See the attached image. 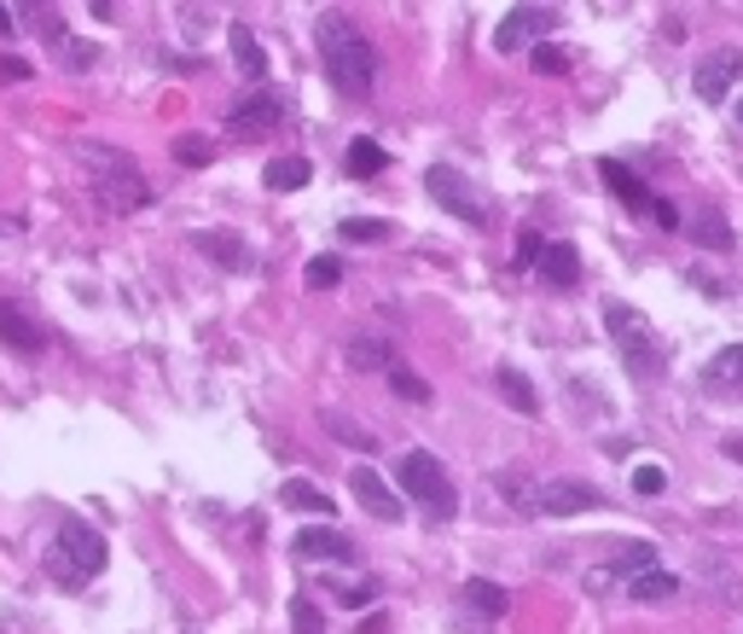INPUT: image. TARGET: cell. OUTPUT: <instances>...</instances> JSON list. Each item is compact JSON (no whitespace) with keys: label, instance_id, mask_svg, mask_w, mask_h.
Here are the masks:
<instances>
[{"label":"cell","instance_id":"obj_1","mask_svg":"<svg viewBox=\"0 0 743 634\" xmlns=\"http://www.w3.org/2000/svg\"><path fill=\"white\" fill-rule=\"evenodd\" d=\"M314 41H319V64H326L331 88L343 99H366L372 82H378V47H372L343 12H319Z\"/></svg>","mask_w":743,"mask_h":634},{"label":"cell","instance_id":"obj_2","mask_svg":"<svg viewBox=\"0 0 743 634\" xmlns=\"http://www.w3.org/2000/svg\"><path fill=\"white\" fill-rule=\"evenodd\" d=\"M105 536H99L93 524H81V519H64L59 524V536L53 547H47V576L59 582L64 594H76V588H88V582L105 571Z\"/></svg>","mask_w":743,"mask_h":634},{"label":"cell","instance_id":"obj_3","mask_svg":"<svg viewBox=\"0 0 743 634\" xmlns=\"http://www.w3.org/2000/svg\"><path fill=\"white\" fill-rule=\"evenodd\" d=\"M604 326H610L621 361H628V378L656 385V378L668 373V349H663V338L651 332V321L639 309H628V303H616V297H610V303H604Z\"/></svg>","mask_w":743,"mask_h":634},{"label":"cell","instance_id":"obj_4","mask_svg":"<svg viewBox=\"0 0 743 634\" xmlns=\"http://www.w3.org/2000/svg\"><path fill=\"white\" fill-rule=\"evenodd\" d=\"M395 477H401V495L413 500L425 519L436 524H448V519H459V489H453V477H448V465L430 455V448H407L395 465Z\"/></svg>","mask_w":743,"mask_h":634},{"label":"cell","instance_id":"obj_5","mask_svg":"<svg viewBox=\"0 0 743 634\" xmlns=\"http://www.w3.org/2000/svg\"><path fill=\"white\" fill-rule=\"evenodd\" d=\"M81 163L93 170V198L105 204L111 215H128V210H146L151 204V187H146V175H140V163L123 158V152H111V146H81Z\"/></svg>","mask_w":743,"mask_h":634},{"label":"cell","instance_id":"obj_6","mask_svg":"<svg viewBox=\"0 0 743 634\" xmlns=\"http://www.w3.org/2000/svg\"><path fill=\"white\" fill-rule=\"evenodd\" d=\"M425 187H430V198L442 204L448 215H459V222H470V227H482L488 222V204L477 192H470V181L459 175V170H448V163H430L425 170Z\"/></svg>","mask_w":743,"mask_h":634},{"label":"cell","instance_id":"obj_7","mask_svg":"<svg viewBox=\"0 0 743 634\" xmlns=\"http://www.w3.org/2000/svg\"><path fill=\"white\" fill-rule=\"evenodd\" d=\"M593 507H604V495L576 477L534 483V500H529V512H540V519H576V512H593Z\"/></svg>","mask_w":743,"mask_h":634},{"label":"cell","instance_id":"obj_8","mask_svg":"<svg viewBox=\"0 0 743 634\" xmlns=\"http://www.w3.org/2000/svg\"><path fill=\"white\" fill-rule=\"evenodd\" d=\"M552 29H557L552 7H517V12H505L500 29H494V53H534L540 36H552Z\"/></svg>","mask_w":743,"mask_h":634},{"label":"cell","instance_id":"obj_9","mask_svg":"<svg viewBox=\"0 0 743 634\" xmlns=\"http://www.w3.org/2000/svg\"><path fill=\"white\" fill-rule=\"evenodd\" d=\"M738 76H743V53H738V47H715V53L697 59V71H691V88H697V99H708V105H720V99L732 94Z\"/></svg>","mask_w":743,"mask_h":634},{"label":"cell","instance_id":"obj_10","mask_svg":"<svg viewBox=\"0 0 743 634\" xmlns=\"http://www.w3.org/2000/svg\"><path fill=\"white\" fill-rule=\"evenodd\" d=\"M285 116H291V105H285L279 94H250V99H239V105L227 111V128L232 135H267V128H279Z\"/></svg>","mask_w":743,"mask_h":634},{"label":"cell","instance_id":"obj_11","mask_svg":"<svg viewBox=\"0 0 743 634\" xmlns=\"http://www.w3.org/2000/svg\"><path fill=\"white\" fill-rule=\"evenodd\" d=\"M349 489H354V500H361V507L372 512V519L401 524V495H395V489H390V483H383L378 472H372V465H354V472H349Z\"/></svg>","mask_w":743,"mask_h":634},{"label":"cell","instance_id":"obj_12","mask_svg":"<svg viewBox=\"0 0 743 634\" xmlns=\"http://www.w3.org/2000/svg\"><path fill=\"white\" fill-rule=\"evenodd\" d=\"M297 554L302 559H326V564H354V542L343 536V530H331V524H308V530H297Z\"/></svg>","mask_w":743,"mask_h":634},{"label":"cell","instance_id":"obj_13","mask_svg":"<svg viewBox=\"0 0 743 634\" xmlns=\"http://www.w3.org/2000/svg\"><path fill=\"white\" fill-rule=\"evenodd\" d=\"M708 396H726V402H743V344H726L715 361L703 366Z\"/></svg>","mask_w":743,"mask_h":634},{"label":"cell","instance_id":"obj_14","mask_svg":"<svg viewBox=\"0 0 743 634\" xmlns=\"http://www.w3.org/2000/svg\"><path fill=\"white\" fill-rule=\"evenodd\" d=\"M0 344L18 349V356H41V349H47V326H36L18 303H0Z\"/></svg>","mask_w":743,"mask_h":634},{"label":"cell","instance_id":"obj_15","mask_svg":"<svg viewBox=\"0 0 743 634\" xmlns=\"http://www.w3.org/2000/svg\"><path fill=\"white\" fill-rule=\"evenodd\" d=\"M599 175H604V187H610L628 210H651V204H656V192H651L645 181H639L621 158H604V163H599Z\"/></svg>","mask_w":743,"mask_h":634},{"label":"cell","instance_id":"obj_16","mask_svg":"<svg viewBox=\"0 0 743 634\" xmlns=\"http://www.w3.org/2000/svg\"><path fill=\"white\" fill-rule=\"evenodd\" d=\"M343 356H349V366H361V373H390V366H395V344L378 338V332H354V338L343 344Z\"/></svg>","mask_w":743,"mask_h":634},{"label":"cell","instance_id":"obj_17","mask_svg":"<svg viewBox=\"0 0 743 634\" xmlns=\"http://www.w3.org/2000/svg\"><path fill=\"white\" fill-rule=\"evenodd\" d=\"M192 245L198 250H204V257L215 262V269H250V262H256V257H250V245L239 239V233H192Z\"/></svg>","mask_w":743,"mask_h":634},{"label":"cell","instance_id":"obj_18","mask_svg":"<svg viewBox=\"0 0 743 634\" xmlns=\"http://www.w3.org/2000/svg\"><path fill=\"white\" fill-rule=\"evenodd\" d=\"M540 279H546L552 291H569L581 279V257H576V245H564V239H552L546 245V257H540Z\"/></svg>","mask_w":743,"mask_h":634},{"label":"cell","instance_id":"obj_19","mask_svg":"<svg viewBox=\"0 0 743 634\" xmlns=\"http://www.w3.org/2000/svg\"><path fill=\"white\" fill-rule=\"evenodd\" d=\"M459 606H465V611H477V617H488V623H494V617H505V611H512V594H505L500 582H482V576H470L465 588H459Z\"/></svg>","mask_w":743,"mask_h":634},{"label":"cell","instance_id":"obj_20","mask_svg":"<svg viewBox=\"0 0 743 634\" xmlns=\"http://www.w3.org/2000/svg\"><path fill=\"white\" fill-rule=\"evenodd\" d=\"M343 170H349V175H361V181H366V175H383V170H390V152H383V146L372 140V135H354V140H349Z\"/></svg>","mask_w":743,"mask_h":634},{"label":"cell","instance_id":"obj_21","mask_svg":"<svg viewBox=\"0 0 743 634\" xmlns=\"http://www.w3.org/2000/svg\"><path fill=\"white\" fill-rule=\"evenodd\" d=\"M262 181H267L274 192H297V187H308V181H314V163H308V158H274V163L262 170Z\"/></svg>","mask_w":743,"mask_h":634},{"label":"cell","instance_id":"obj_22","mask_svg":"<svg viewBox=\"0 0 743 634\" xmlns=\"http://www.w3.org/2000/svg\"><path fill=\"white\" fill-rule=\"evenodd\" d=\"M673 594H680V576H673V571H663V564L628 582V599H639V606H656V599H673Z\"/></svg>","mask_w":743,"mask_h":634},{"label":"cell","instance_id":"obj_23","mask_svg":"<svg viewBox=\"0 0 743 634\" xmlns=\"http://www.w3.org/2000/svg\"><path fill=\"white\" fill-rule=\"evenodd\" d=\"M227 41H232V53H239V71H244L250 82H262V76H267V53H262V41L250 36L244 24H232V29H227Z\"/></svg>","mask_w":743,"mask_h":634},{"label":"cell","instance_id":"obj_24","mask_svg":"<svg viewBox=\"0 0 743 634\" xmlns=\"http://www.w3.org/2000/svg\"><path fill=\"white\" fill-rule=\"evenodd\" d=\"M279 500H285V507H297V512H314V519H331V495H326V489H314V483H302V477L285 483Z\"/></svg>","mask_w":743,"mask_h":634},{"label":"cell","instance_id":"obj_25","mask_svg":"<svg viewBox=\"0 0 743 634\" xmlns=\"http://www.w3.org/2000/svg\"><path fill=\"white\" fill-rule=\"evenodd\" d=\"M691 239H697L703 250H732V245H738L732 227H726V215H715V210H697V215H691Z\"/></svg>","mask_w":743,"mask_h":634},{"label":"cell","instance_id":"obj_26","mask_svg":"<svg viewBox=\"0 0 743 634\" xmlns=\"http://www.w3.org/2000/svg\"><path fill=\"white\" fill-rule=\"evenodd\" d=\"M494 385H500V396H505V402H512L517 413H540V396H534V385L517 373V366H500Z\"/></svg>","mask_w":743,"mask_h":634},{"label":"cell","instance_id":"obj_27","mask_svg":"<svg viewBox=\"0 0 743 634\" xmlns=\"http://www.w3.org/2000/svg\"><path fill=\"white\" fill-rule=\"evenodd\" d=\"M390 222H372V215H349V222H337V239H349V245H383L390 239Z\"/></svg>","mask_w":743,"mask_h":634},{"label":"cell","instance_id":"obj_28","mask_svg":"<svg viewBox=\"0 0 743 634\" xmlns=\"http://www.w3.org/2000/svg\"><path fill=\"white\" fill-rule=\"evenodd\" d=\"M175 163H180V170H204V163H215V146L204 135H180L175 140Z\"/></svg>","mask_w":743,"mask_h":634},{"label":"cell","instance_id":"obj_29","mask_svg":"<svg viewBox=\"0 0 743 634\" xmlns=\"http://www.w3.org/2000/svg\"><path fill=\"white\" fill-rule=\"evenodd\" d=\"M390 390L401 396V402H430V385L413 373V366H401V361L390 366Z\"/></svg>","mask_w":743,"mask_h":634},{"label":"cell","instance_id":"obj_30","mask_svg":"<svg viewBox=\"0 0 743 634\" xmlns=\"http://www.w3.org/2000/svg\"><path fill=\"white\" fill-rule=\"evenodd\" d=\"M302 279H308L314 291H331L337 279H343V262H337V257H308V269H302Z\"/></svg>","mask_w":743,"mask_h":634},{"label":"cell","instance_id":"obj_31","mask_svg":"<svg viewBox=\"0 0 743 634\" xmlns=\"http://www.w3.org/2000/svg\"><path fill=\"white\" fill-rule=\"evenodd\" d=\"M291 629H297V634H326V617H319V606H314L308 594L291 599Z\"/></svg>","mask_w":743,"mask_h":634},{"label":"cell","instance_id":"obj_32","mask_svg":"<svg viewBox=\"0 0 743 634\" xmlns=\"http://www.w3.org/2000/svg\"><path fill=\"white\" fill-rule=\"evenodd\" d=\"M529 64H534L540 76H564V71H569V53H564L557 41H540L534 53H529Z\"/></svg>","mask_w":743,"mask_h":634},{"label":"cell","instance_id":"obj_33","mask_svg":"<svg viewBox=\"0 0 743 634\" xmlns=\"http://www.w3.org/2000/svg\"><path fill=\"white\" fill-rule=\"evenodd\" d=\"M331 594L343 599V606H372V599H378V576H361V582H331Z\"/></svg>","mask_w":743,"mask_h":634},{"label":"cell","instance_id":"obj_34","mask_svg":"<svg viewBox=\"0 0 743 634\" xmlns=\"http://www.w3.org/2000/svg\"><path fill=\"white\" fill-rule=\"evenodd\" d=\"M326 431H331L337 443H349V448H378V437H372V431H354L343 413H326Z\"/></svg>","mask_w":743,"mask_h":634},{"label":"cell","instance_id":"obj_35","mask_svg":"<svg viewBox=\"0 0 743 634\" xmlns=\"http://www.w3.org/2000/svg\"><path fill=\"white\" fill-rule=\"evenodd\" d=\"M546 245H552V239H540L534 227H522V233H517V269H540V257H546Z\"/></svg>","mask_w":743,"mask_h":634},{"label":"cell","instance_id":"obj_36","mask_svg":"<svg viewBox=\"0 0 743 634\" xmlns=\"http://www.w3.org/2000/svg\"><path fill=\"white\" fill-rule=\"evenodd\" d=\"M633 489H639V495H663V489H668V472H663L656 460H645V465L633 472Z\"/></svg>","mask_w":743,"mask_h":634},{"label":"cell","instance_id":"obj_37","mask_svg":"<svg viewBox=\"0 0 743 634\" xmlns=\"http://www.w3.org/2000/svg\"><path fill=\"white\" fill-rule=\"evenodd\" d=\"M93 59H99V47H93V41H76V36L64 41V64H71V71H88Z\"/></svg>","mask_w":743,"mask_h":634},{"label":"cell","instance_id":"obj_38","mask_svg":"<svg viewBox=\"0 0 743 634\" xmlns=\"http://www.w3.org/2000/svg\"><path fill=\"white\" fill-rule=\"evenodd\" d=\"M691 286H697L703 297H732V279H720V274H708V269H691Z\"/></svg>","mask_w":743,"mask_h":634},{"label":"cell","instance_id":"obj_39","mask_svg":"<svg viewBox=\"0 0 743 634\" xmlns=\"http://www.w3.org/2000/svg\"><path fill=\"white\" fill-rule=\"evenodd\" d=\"M651 215H656V222H663L668 233H673V227H680V210H673V204H668V198H656V204H651Z\"/></svg>","mask_w":743,"mask_h":634},{"label":"cell","instance_id":"obj_40","mask_svg":"<svg viewBox=\"0 0 743 634\" xmlns=\"http://www.w3.org/2000/svg\"><path fill=\"white\" fill-rule=\"evenodd\" d=\"M24 76H29L24 59H0V82H24Z\"/></svg>","mask_w":743,"mask_h":634},{"label":"cell","instance_id":"obj_41","mask_svg":"<svg viewBox=\"0 0 743 634\" xmlns=\"http://www.w3.org/2000/svg\"><path fill=\"white\" fill-rule=\"evenodd\" d=\"M726 460H738V465H743V431H738V437H726Z\"/></svg>","mask_w":743,"mask_h":634},{"label":"cell","instance_id":"obj_42","mask_svg":"<svg viewBox=\"0 0 743 634\" xmlns=\"http://www.w3.org/2000/svg\"><path fill=\"white\" fill-rule=\"evenodd\" d=\"M12 29H18V18H12L7 7H0V36H12Z\"/></svg>","mask_w":743,"mask_h":634},{"label":"cell","instance_id":"obj_43","mask_svg":"<svg viewBox=\"0 0 743 634\" xmlns=\"http://www.w3.org/2000/svg\"><path fill=\"white\" fill-rule=\"evenodd\" d=\"M732 105H738V123H743V94H738V99H732Z\"/></svg>","mask_w":743,"mask_h":634}]
</instances>
